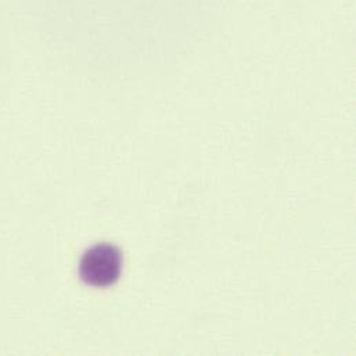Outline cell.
<instances>
[{"mask_svg":"<svg viewBox=\"0 0 356 356\" xmlns=\"http://www.w3.org/2000/svg\"><path fill=\"white\" fill-rule=\"evenodd\" d=\"M122 252L113 244L102 243L89 248L79 262L81 279L93 287H110L122 273Z\"/></svg>","mask_w":356,"mask_h":356,"instance_id":"1","label":"cell"}]
</instances>
